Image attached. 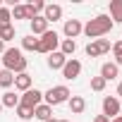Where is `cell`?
I'll list each match as a JSON object with an SVG mask.
<instances>
[{
  "label": "cell",
  "instance_id": "14",
  "mask_svg": "<svg viewBox=\"0 0 122 122\" xmlns=\"http://www.w3.org/2000/svg\"><path fill=\"white\" fill-rule=\"evenodd\" d=\"M67 105H70V110H72L74 115H81V112L86 110V101H84V96H70Z\"/></svg>",
  "mask_w": 122,
  "mask_h": 122
},
{
  "label": "cell",
  "instance_id": "8",
  "mask_svg": "<svg viewBox=\"0 0 122 122\" xmlns=\"http://www.w3.org/2000/svg\"><path fill=\"white\" fill-rule=\"evenodd\" d=\"M103 115L108 120H112V117L120 115V101H117V96H105L103 98Z\"/></svg>",
  "mask_w": 122,
  "mask_h": 122
},
{
  "label": "cell",
  "instance_id": "5",
  "mask_svg": "<svg viewBox=\"0 0 122 122\" xmlns=\"http://www.w3.org/2000/svg\"><path fill=\"white\" fill-rule=\"evenodd\" d=\"M110 48H112V43H110L108 38H96V41H91V43L86 46V55H89V57H101V55L110 53Z\"/></svg>",
  "mask_w": 122,
  "mask_h": 122
},
{
  "label": "cell",
  "instance_id": "31",
  "mask_svg": "<svg viewBox=\"0 0 122 122\" xmlns=\"http://www.w3.org/2000/svg\"><path fill=\"white\" fill-rule=\"evenodd\" d=\"M117 96H122V81L117 84Z\"/></svg>",
  "mask_w": 122,
  "mask_h": 122
},
{
  "label": "cell",
  "instance_id": "29",
  "mask_svg": "<svg viewBox=\"0 0 122 122\" xmlns=\"http://www.w3.org/2000/svg\"><path fill=\"white\" fill-rule=\"evenodd\" d=\"M93 122H110V120H108L105 115H96V117H93Z\"/></svg>",
  "mask_w": 122,
  "mask_h": 122
},
{
  "label": "cell",
  "instance_id": "23",
  "mask_svg": "<svg viewBox=\"0 0 122 122\" xmlns=\"http://www.w3.org/2000/svg\"><path fill=\"white\" fill-rule=\"evenodd\" d=\"M15 112H17V117H19L22 122H26V120H31V117H34V110H31V108H26V105H17V108H15Z\"/></svg>",
  "mask_w": 122,
  "mask_h": 122
},
{
  "label": "cell",
  "instance_id": "36",
  "mask_svg": "<svg viewBox=\"0 0 122 122\" xmlns=\"http://www.w3.org/2000/svg\"><path fill=\"white\" fill-rule=\"evenodd\" d=\"M0 112H3V103H0Z\"/></svg>",
  "mask_w": 122,
  "mask_h": 122
},
{
  "label": "cell",
  "instance_id": "9",
  "mask_svg": "<svg viewBox=\"0 0 122 122\" xmlns=\"http://www.w3.org/2000/svg\"><path fill=\"white\" fill-rule=\"evenodd\" d=\"M81 31H84V24H81L79 19H65V26H62V34H65L67 38H72V41H74V38H77V36H79Z\"/></svg>",
  "mask_w": 122,
  "mask_h": 122
},
{
  "label": "cell",
  "instance_id": "33",
  "mask_svg": "<svg viewBox=\"0 0 122 122\" xmlns=\"http://www.w3.org/2000/svg\"><path fill=\"white\" fill-rule=\"evenodd\" d=\"M3 53H5V43H3V41H0V55H3Z\"/></svg>",
  "mask_w": 122,
  "mask_h": 122
},
{
  "label": "cell",
  "instance_id": "19",
  "mask_svg": "<svg viewBox=\"0 0 122 122\" xmlns=\"http://www.w3.org/2000/svg\"><path fill=\"white\" fill-rule=\"evenodd\" d=\"M0 103H3V108H12V110H15V108L19 105V96L12 93V91H5L3 98H0Z\"/></svg>",
  "mask_w": 122,
  "mask_h": 122
},
{
  "label": "cell",
  "instance_id": "25",
  "mask_svg": "<svg viewBox=\"0 0 122 122\" xmlns=\"http://www.w3.org/2000/svg\"><path fill=\"white\" fill-rule=\"evenodd\" d=\"M46 10V3L43 0H34V3H29V12L34 15V17H38V12H43Z\"/></svg>",
  "mask_w": 122,
  "mask_h": 122
},
{
  "label": "cell",
  "instance_id": "4",
  "mask_svg": "<svg viewBox=\"0 0 122 122\" xmlns=\"http://www.w3.org/2000/svg\"><path fill=\"white\" fill-rule=\"evenodd\" d=\"M57 46H60V36H57V31H46L41 38H38V50L36 53H46V55H50V53H55L57 50Z\"/></svg>",
  "mask_w": 122,
  "mask_h": 122
},
{
  "label": "cell",
  "instance_id": "35",
  "mask_svg": "<svg viewBox=\"0 0 122 122\" xmlns=\"http://www.w3.org/2000/svg\"><path fill=\"white\" fill-rule=\"evenodd\" d=\"M57 122H70V120H57Z\"/></svg>",
  "mask_w": 122,
  "mask_h": 122
},
{
  "label": "cell",
  "instance_id": "1",
  "mask_svg": "<svg viewBox=\"0 0 122 122\" xmlns=\"http://www.w3.org/2000/svg\"><path fill=\"white\" fill-rule=\"evenodd\" d=\"M0 62L5 65V70L7 72H12V74H22V72H26V57L22 55V50L19 48H5V53H3V57H0Z\"/></svg>",
  "mask_w": 122,
  "mask_h": 122
},
{
  "label": "cell",
  "instance_id": "10",
  "mask_svg": "<svg viewBox=\"0 0 122 122\" xmlns=\"http://www.w3.org/2000/svg\"><path fill=\"white\" fill-rule=\"evenodd\" d=\"M29 26H31V36H43V34L48 31V22H46V17H43V15L34 17V19L29 22Z\"/></svg>",
  "mask_w": 122,
  "mask_h": 122
},
{
  "label": "cell",
  "instance_id": "37",
  "mask_svg": "<svg viewBox=\"0 0 122 122\" xmlns=\"http://www.w3.org/2000/svg\"><path fill=\"white\" fill-rule=\"evenodd\" d=\"M0 7H3V0H0Z\"/></svg>",
  "mask_w": 122,
  "mask_h": 122
},
{
  "label": "cell",
  "instance_id": "3",
  "mask_svg": "<svg viewBox=\"0 0 122 122\" xmlns=\"http://www.w3.org/2000/svg\"><path fill=\"white\" fill-rule=\"evenodd\" d=\"M70 89L65 86V84H60V86H50L46 93H43V98H46V105H60V103H67L70 101Z\"/></svg>",
  "mask_w": 122,
  "mask_h": 122
},
{
  "label": "cell",
  "instance_id": "20",
  "mask_svg": "<svg viewBox=\"0 0 122 122\" xmlns=\"http://www.w3.org/2000/svg\"><path fill=\"white\" fill-rule=\"evenodd\" d=\"M74 50H77V41H72V38H62L60 41V53H62L65 57L74 55Z\"/></svg>",
  "mask_w": 122,
  "mask_h": 122
},
{
  "label": "cell",
  "instance_id": "16",
  "mask_svg": "<svg viewBox=\"0 0 122 122\" xmlns=\"http://www.w3.org/2000/svg\"><path fill=\"white\" fill-rule=\"evenodd\" d=\"M15 89H19V91H29V89H31V74H26V72L15 74Z\"/></svg>",
  "mask_w": 122,
  "mask_h": 122
},
{
  "label": "cell",
  "instance_id": "28",
  "mask_svg": "<svg viewBox=\"0 0 122 122\" xmlns=\"http://www.w3.org/2000/svg\"><path fill=\"white\" fill-rule=\"evenodd\" d=\"M110 50H112V53H115V55H122V41H115V43H112V48H110Z\"/></svg>",
  "mask_w": 122,
  "mask_h": 122
},
{
  "label": "cell",
  "instance_id": "30",
  "mask_svg": "<svg viewBox=\"0 0 122 122\" xmlns=\"http://www.w3.org/2000/svg\"><path fill=\"white\" fill-rule=\"evenodd\" d=\"M115 65H117V67H122V55H115Z\"/></svg>",
  "mask_w": 122,
  "mask_h": 122
},
{
  "label": "cell",
  "instance_id": "27",
  "mask_svg": "<svg viewBox=\"0 0 122 122\" xmlns=\"http://www.w3.org/2000/svg\"><path fill=\"white\" fill-rule=\"evenodd\" d=\"M7 24H12V12L7 7H0V26H7Z\"/></svg>",
  "mask_w": 122,
  "mask_h": 122
},
{
  "label": "cell",
  "instance_id": "38",
  "mask_svg": "<svg viewBox=\"0 0 122 122\" xmlns=\"http://www.w3.org/2000/svg\"><path fill=\"white\" fill-rule=\"evenodd\" d=\"M0 65H3V62H0Z\"/></svg>",
  "mask_w": 122,
  "mask_h": 122
},
{
  "label": "cell",
  "instance_id": "2",
  "mask_svg": "<svg viewBox=\"0 0 122 122\" xmlns=\"http://www.w3.org/2000/svg\"><path fill=\"white\" fill-rule=\"evenodd\" d=\"M110 29H112V19H110L108 15H96L93 19H89V22L84 24V34H86L91 41H96V38L105 36Z\"/></svg>",
  "mask_w": 122,
  "mask_h": 122
},
{
  "label": "cell",
  "instance_id": "22",
  "mask_svg": "<svg viewBox=\"0 0 122 122\" xmlns=\"http://www.w3.org/2000/svg\"><path fill=\"white\" fill-rule=\"evenodd\" d=\"M12 84H15V74L7 72V70H0V86H3V89H10Z\"/></svg>",
  "mask_w": 122,
  "mask_h": 122
},
{
  "label": "cell",
  "instance_id": "21",
  "mask_svg": "<svg viewBox=\"0 0 122 122\" xmlns=\"http://www.w3.org/2000/svg\"><path fill=\"white\" fill-rule=\"evenodd\" d=\"M22 50H38V38L36 36H24L22 38Z\"/></svg>",
  "mask_w": 122,
  "mask_h": 122
},
{
  "label": "cell",
  "instance_id": "18",
  "mask_svg": "<svg viewBox=\"0 0 122 122\" xmlns=\"http://www.w3.org/2000/svg\"><path fill=\"white\" fill-rule=\"evenodd\" d=\"M12 19H34V15L29 12V5H15L12 7Z\"/></svg>",
  "mask_w": 122,
  "mask_h": 122
},
{
  "label": "cell",
  "instance_id": "17",
  "mask_svg": "<svg viewBox=\"0 0 122 122\" xmlns=\"http://www.w3.org/2000/svg\"><path fill=\"white\" fill-rule=\"evenodd\" d=\"M34 117H36V120H41V122H46V120H50V117H53V108H50V105H46V103H41V105H36V108H34Z\"/></svg>",
  "mask_w": 122,
  "mask_h": 122
},
{
  "label": "cell",
  "instance_id": "24",
  "mask_svg": "<svg viewBox=\"0 0 122 122\" xmlns=\"http://www.w3.org/2000/svg\"><path fill=\"white\" fill-rule=\"evenodd\" d=\"M12 38H15V26H12V24L0 26V41H3V43H7V41H12Z\"/></svg>",
  "mask_w": 122,
  "mask_h": 122
},
{
  "label": "cell",
  "instance_id": "26",
  "mask_svg": "<svg viewBox=\"0 0 122 122\" xmlns=\"http://www.w3.org/2000/svg\"><path fill=\"white\" fill-rule=\"evenodd\" d=\"M105 84H108V81H105L103 77H91V91H98V93H101V91L105 89Z\"/></svg>",
  "mask_w": 122,
  "mask_h": 122
},
{
  "label": "cell",
  "instance_id": "12",
  "mask_svg": "<svg viewBox=\"0 0 122 122\" xmlns=\"http://www.w3.org/2000/svg\"><path fill=\"white\" fill-rule=\"evenodd\" d=\"M67 60H70V57H65L60 50H55V53H50V55H48V67H50V70H62Z\"/></svg>",
  "mask_w": 122,
  "mask_h": 122
},
{
  "label": "cell",
  "instance_id": "11",
  "mask_svg": "<svg viewBox=\"0 0 122 122\" xmlns=\"http://www.w3.org/2000/svg\"><path fill=\"white\" fill-rule=\"evenodd\" d=\"M117 74H120V67H117L115 62H103V67H101V74H98V77H103L105 81H112V79H117Z\"/></svg>",
  "mask_w": 122,
  "mask_h": 122
},
{
  "label": "cell",
  "instance_id": "6",
  "mask_svg": "<svg viewBox=\"0 0 122 122\" xmlns=\"http://www.w3.org/2000/svg\"><path fill=\"white\" fill-rule=\"evenodd\" d=\"M41 101H43V93L38 91V89H29V91H24L22 96H19V105H26V108H36V105H41Z\"/></svg>",
  "mask_w": 122,
  "mask_h": 122
},
{
  "label": "cell",
  "instance_id": "15",
  "mask_svg": "<svg viewBox=\"0 0 122 122\" xmlns=\"http://www.w3.org/2000/svg\"><path fill=\"white\" fill-rule=\"evenodd\" d=\"M108 17L112 19V24L115 22L122 24V0H110V15Z\"/></svg>",
  "mask_w": 122,
  "mask_h": 122
},
{
  "label": "cell",
  "instance_id": "7",
  "mask_svg": "<svg viewBox=\"0 0 122 122\" xmlns=\"http://www.w3.org/2000/svg\"><path fill=\"white\" fill-rule=\"evenodd\" d=\"M60 72H62V79L72 81V79H77V77L81 74V62L72 57V60H67V62H65V67L60 70Z\"/></svg>",
  "mask_w": 122,
  "mask_h": 122
},
{
  "label": "cell",
  "instance_id": "34",
  "mask_svg": "<svg viewBox=\"0 0 122 122\" xmlns=\"http://www.w3.org/2000/svg\"><path fill=\"white\" fill-rule=\"evenodd\" d=\"M46 122H57V120H53V117H50V120H46Z\"/></svg>",
  "mask_w": 122,
  "mask_h": 122
},
{
  "label": "cell",
  "instance_id": "13",
  "mask_svg": "<svg viewBox=\"0 0 122 122\" xmlns=\"http://www.w3.org/2000/svg\"><path fill=\"white\" fill-rule=\"evenodd\" d=\"M43 17H46V22H48V24H50V22H57V19H62V7L50 3V5H46Z\"/></svg>",
  "mask_w": 122,
  "mask_h": 122
},
{
  "label": "cell",
  "instance_id": "32",
  "mask_svg": "<svg viewBox=\"0 0 122 122\" xmlns=\"http://www.w3.org/2000/svg\"><path fill=\"white\" fill-rule=\"evenodd\" d=\"M110 122H122V115H117V117H112Z\"/></svg>",
  "mask_w": 122,
  "mask_h": 122
}]
</instances>
